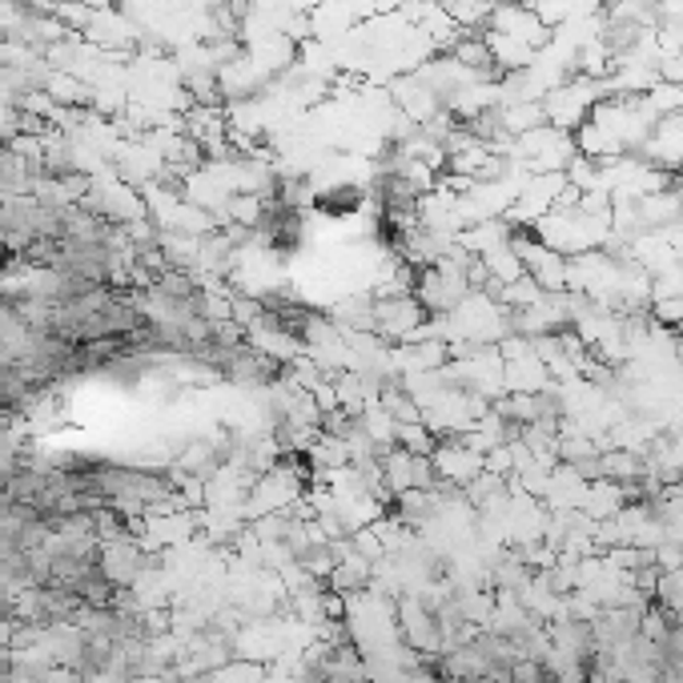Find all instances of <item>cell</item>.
Instances as JSON below:
<instances>
[{
    "mask_svg": "<svg viewBox=\"0 0 683 683\" xmlns=\"http://www.w3.org/2000/svg\"><path fill=\"white\" fill-rule=\"evenodd\" d=\"M65 4H73V9H85V13H89V9H101V4H109V0H65Z\"/></svg>",
    "mask_w": 683,
    "mask_h": 683,
    "instance_id": "277c9868",
    "label": "cell"
},
{
    "mask_svg": "<svg viewBox=\"0 0 683 683\" xmlns=\"http://www.w3.org/2000/svg\"><path fill=\"white\" fill-rule=\"evenodd\" d=\"M599 105V93L591 89V81H563L547 93L542 101V113H547V125L554 130H580L583 121L591 117V109Z\"/></svg>",
    "mask_w": 683,
    "mask_h": 683,
    "instance_id": "6da1fadb",
    "label": "cell"
},
{
    "mask_svg": "<svg viewBox=\"0 0 683 683\" xmlns=\"http://www.w3.org/2000/svg\"><path fill=\"white\" fill-rule=\"evenodd\" d=\"M13 668H16V651H13V647H0V680L9 683Z\"/></svg>",
    "mask_w": 683,
    "mask_h": 683,
    "instance_id": "3957f363",
    "label": "cell"
},
{
    "mask_svg": "<svg viewBox=\"0 0 683 683\" xmlns=\"http://www.w3.org/2000/svg\"><path fill=\"white\" fill-rule=\"evenodd\" d=\"M366 190H362L358 181H330L326 190H318L314 194V202L309 206L318 209L322 218H354V214H362V206H366Z\"/></svg>",
    "mask_w": 683,
    "mask_h": 683,
    "instance_id": "7a4b0ae2",
    "label": "cell"
}]
</instances>
